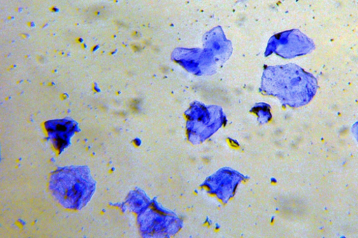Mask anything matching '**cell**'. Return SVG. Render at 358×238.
<instances>
[{
    "label": "cell",
    "mask_w": 358,
    "mask_h": 238,
    "mask_svg": "<svg viewBox=\"0 0 358 238\" xmlns=\"http://www.w3.org/2000/svg\"><path fill=\"white\" fill-rule=\"evenodd\" d=\"M317 89L316 79L294 65L267 68L261 87L264 94L276 97L282 103L292 107L308 104Z\"/></svg>",
    "instance_id": "6da1fadb"
},
{
    "label": "cell",
    "mask_w": 358,
    "mask_h": 238,
    "mask_svg": "<svg viewBox=\"0 0 358 238\" xmlns=\"http://www.w3.org/2000/svg\"><path fill=\"white\" fill-rule=\"evenodd\" d=\"M95 182L87 167H69L52 173L50 190L53 197L68 209L80 210L91 200Z\"/></svg>",
    "instance_id": "7a4b0ae2"
},
{
    "label": "cell",
    "mask_w": 358,
    "mask_h": 238,
    "mask_svg": "<svg viewBox=\"0 0 358 238\" xmlns=\"http://www.w3.org/2000/svg\"><path fill=\"white\" fill-rule=\"evenodd\" d=\"M223 119L220 107L196 103L189 114L188 127L190 137L194 138V142H203L220 128Z\"/></svg>",
    "instance_id": "3957f363"
},
{
    "label": "cell",
    "mask_w": 358,
    "mask_h": 238,
    "mask_svg": "<svg viewBox=\"0 0 358 238\" xmlns=\"http://www.w3.org/2000/svg\"><path fill=\"white\" fill-rule=\"evenodd\" d=\"M243 179L244 176L241 173L223 168L208 177L202 186L226 203L234 195L237 186Z\"/></svg>",
    "instance_id": "277c9868"
},
{
    "label": "cell",
    "mask_w": 358,
    "mask_h": 238,
    "mask_svg": "<svg viewBox=\"0 0 358 238\" xmlns=\"http://www.w3.org/2000/svg\"><path fill=\"white\" fill-rule=\"evenodd\" d=\"M287 32L275 36L271 43L272 51L284 57H293L309 52L311 43L301 33Z\"/></svg>",
    "instance_id": "5b68a950"
},
{
    "label": "cell",
    "mask_w": 358,
    "mask_h": 238,
    "mask_svg": "<svg viewBox=\"0 0 358 238\" xmlns=\"http://www.w3.org/2000/svg\"><path fill=\"white\" fill-rule=\"evenodd\" d=\"M50 137L57 148H65L69 144L76 129V124L71 120H56L46 124Z\"/></svg>",
    "instance_id": "8992f818"
},
{
    "label": "cell",
    "mask_w": 358,
    "mask_h": 238,
    "mask_svg": "<svg viewBox=\"0 0 358 238\" xmlns=\"http://www.w3.org/2000/svg\"><path fill=\"white\" fill-rule=\"evenodd\" d=\"M254 110L259 116V120L261 124H266L272 118L271 107L266 104H258Z\"/></svg>",
    "instance_id": "52a82bcc"
}]
</instances>
